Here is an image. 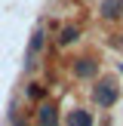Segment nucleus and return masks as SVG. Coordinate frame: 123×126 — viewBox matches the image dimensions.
Returning <instances> with one entry per match:
<instances>
[{
  "mask_svg": "<svg viewBox=\"0 0 123 126\" xmlns=\"http://www.w3.org/2000/svg\"><path fill=\"white\" fill-rule=\"evenodd\" d=\"M59 40L65 43V46H68L71 40H77V28H65V31H62V37H59Z\"/></svg>",
  "mask_w": 123,
  "mask_h": 126,
  "instance_id": "0eeeda50",
  "label": "nucleus"
},
{
  "mask_svg": "<svg viewBox=\"0 0 123 126\" xmlns=\"http://www.w3.org/2000/svg\"><path fill=\"white\" fill-rule=\"evenodd\" d=\"M68 126H92V114L89 111H71V114H68Z\"/></svg>",
  "mask_w": 123,
  "mask_h": 126,
  "instance_id": "f03ea898",
  "label": "nucleus"
},
{
  "mask_svg": "<svg viewBox=\"0 0 123 126\" xmlns=\"http://www.w3.org/2000/svg\"><path fill=\"white\" fill-rule=\"evenodd\" d=\"M40 46H43V28H37V31H34V37H31V55L40 52Z\"/></svg>",
  "mask_w": 123,
  "mask_h": 126,
  "instance_id": "423d86ee",
  "label": "nucleus"
},
{
  "mask_svg": "<svg viewBox=\"0 0 123 126\" xmlns=\"http://www.w3.org/2000/svg\"><path fill=\"white\" fill-rule=\"evenodd\" d=\"M123 12V0H102V16L105 18H117Z\"/></svg>",
  "mask_w": 123,
  "mask_h": 126,
  "instance_id": "20e7f679",
  "label": "nucleus"
},
{
  "mask_svg": "<svg viewBox=\"0 0 123 126\" xmlns=\"http://www.w3.org/2000/svg\"><path fill=\"white\" fill-rule=\"evenodd\" d=\"M12 126H28V123H25L22 117H15V120H12Z\"/></svg>",
  "mask_w": 123,
  "mask_h": 126,
  "instance_id": "6e6552de",
  "label": "nucleus"
},
{
  "mask_svg": "<svg viewBox=\"0 0 123 126\" xmlns=\"http://www.w3.org/2000/svg\"><path fill=\"white\" fill-rule=\"evenodd\" d=\"M92 98H95L102 108H111V105L117 102V83L114 80H102V83L95 86V92H92Z\"/></svg>",
  "mask_w": 123,
  "mask_h": 126,
  "instance_id": "f257e3e1",
  "label": "nucleus"
},
{
  "mask_svg": "<svg viewBox=\"0 0 123 126\" xmlns=\"http://www.w3.org/2000/svg\"><path fill=\"white\" fill-rule=\"evenodd\" d=\"M55 120H59V114H55L52 105H40V123L43 126H55Z\"/></svg>",
  "mask_w": 123,
  "mask_h": 126,
  "instance_id": "39448f33",
  "label": "nucleus"
},
{
  "mask_svg": "<svg viewBox=\"0 0 123 126\" xmlns=\"http://www.w3.org/2000/svg\"><path fill=\"white\" fill-rule=\"evenodd\" d=\"M95 71H98V65L92 59H80L77 65H74V74H77V77H92Z\"/></svg>",
  "mask_w": 123,
  "mask_h": 126,
  "instance_id": "7ed1b4c3",
  "label": "nucleus"
},
{
  "mask_svg": "<svg viewBox=\"0 0 123 126\" xmlns=\"http://www.w3.org/2000/svg\"><path fill=\"white\" fill-rule=\"evenodd\" d=\"M120 46H123V37H120Z\"/></svg>",
  "mask_w": 123,
  "mask_h": 126,
  "instance_id": "1a4fd4ad",
  "label": "nucleus"
}]
</instances>
